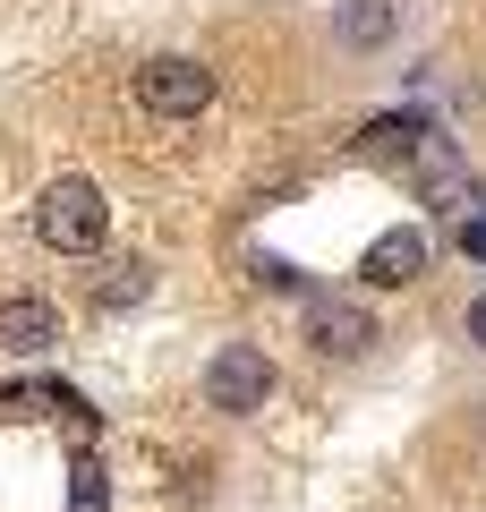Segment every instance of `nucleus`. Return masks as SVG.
Listing matches in <instances>:
<instances>
[{"label":"nucleus","instance_id":"obj_6","mask_svg":"<svg viewBox=\"0 0 486 512\" xmlns=\"http://www.w3.org/2000/svg\"><path fill=\"white\" fill-rule=\"evenodd\" d=\"M60 342V308L52 299H0V350H9V359H43V350Z\"/></svg>","mask_w":486,"mask_h":512},{"label":"nucleus","instance_id":"obj_14","mask_svg":"<svg viewBox=\"0 0 486 512\" xmlns=\"http://www.w3.org/2000/svg\"><path fill=\"white\" fill-rule=\"evenodd\" d=\"M461 333H469V342H478V350H486V291H478V299H469V316H461Z\"/></svg>","mask_w":486,"mask_h":512},{"label":"nucleus","instance_id":"obj_5","mask_svg":"<svg viewBox=\"0 0 486 512\" xmlns=\"http://www.w3.org/2000/svg\"><path fill=\"white\" fill-rule=\"evenodd\" d=\"M418 274H427V231L401 222V231H376V239H367V256H359V282H367V291H410Z\"/></svg>","mask_w":486,"mask_h":512},{"label":"nucleus","instance_id":"obj_2","mask_svg":"<svg viewBox=\"0 0 486 512\" xmlns=\"http://www.w3.org/2000/svg\"><path fill=\"white\" fill-rule=\"evenodd\" d=\"M197 393H205V410H222V419H248V410L273 402V359L256 342H222L214 359H205Z\"/></svg>","mask_w":486,"mask_h":512},{"label":"nucleus","instance_id":"obj_10","mask_svg":"<svg viewBox=\"0 0 486 512\" xmlns=\"http://www.w3.org/2000/svg\"><path fill=\"white\" fill-rule=\"evenodd\" d=\"M103 504H111V470H103V453L77 444L69 453V512H103Z\"/></svg>","mask_w":486,"mask_h":512},{"label":"nucleus","instance_id":"obj_4","mask_svg":"<svg viewBox=\"0 0 486 512\" xmlns=\"http://www.w3.org/2000/svg\"><path fill=\"white\" fill-rule=\"evenodd\" d=\"M299 333H307V350H316V359H367V350L384 342L376 316H367L359 299H324V291L299 299Z\"/></svg>","mask_w":486,"mask_h":512},{"label":"nucleus","instance_id":"obj_9","mask_svg":"<svg viewBox=\"0 0 486 512\" xmlns=\"http://www.w3.org/2000/svg\"><path fill=\"white\" fill-rule=\"evenodd\" d=\"M145 291H154V265L145 256H111L103 274H94V308H137Z\"/></svg>","mask_w":486,"mask_h":512},{"label":"nucleus","instance_id":"obj_8","mask_svg":"<svg viewBox=\"0 0 486 512\" xmlns=\"http://www.w3.org/2000/svg\"><path fill=\"white\" fill-rule=\"evenodd\" d=\"M333 35H342L350 52H376V43H393V0H342V9H333Z\"/></svg>","mask_w":486,"mask_h":512},{"label":"nucleus","instance_id":"obj_13","mask_svg":"<svg viewBox=\"0 0 486 512\" xmlns=\"http://www.w3.org/2000/svg\"><path fill=\"white\" fill-rule=\"evenodd\" d=\"M461 256H478V265H486V214H469V222H461Z\"/></svg>","mask_w":486,"mask_h":512},{"label":"nucleus","instance_id":"obj_12","mask_svg":"<svg viewBox=\"0 0 486 512\" xmlns=\"http://www.w3.org/2000/svg\"><path fill=\"white\" fill-rule=\"evenodd\" d=\"M256 282H265V291H299V299H307V274H299V265H282V256H256Z\"/></svg>","mask_w":486,"mask_h":512},{"label":"nucleus","instance_id":"obj_3","mask_svg":"<svg viewBox=\"0 0 486 512\" xmlns=\"http://www.w3.org/2000/svg\"><path fill=\"white\" fill-rule=\"evenodd\" d=\"M137 103L154 111V120H205L214 111V69L188 52H154L137 69Z\"/></svg>","mask_w":486,"mask_h":512},{"label":"nucleus","instance_id":"obj_1","mask_svg":"<svg viewBox=\"0 0 486 512\" xmlns=\"http://www.w3.org/2000/svg\"><path fill=\"white\" fill-rule=\"evenodd\" d=\"M103 231H111V205H103V188L94 180H52L35 197V239L43 248H60V256H86V248H103Z\"/></svg>","mask_w":486,"mask_h":512},{"label":"nucleus","instance_id":"obj_11","mask_svg":"<svg viewBox=\"0 0 486 512\" xmlns=\"http://www.w3.org/2000/svg\"><path fill=\"white\" fill-rule=\"evenodd\" d=\"M469 197H478V188H469L461 154H444V163H427V205H444V214H461Z\"/></svg>","mask_w":486,"mask_h":512},{"label":"nucleus","instance_id":"obj_7","mask_svg":"<svg viewBox=\"0 0 486 512\" xmlns=\"http://www.w3.org/2000/svg\"><path fill=\"white\" fill-rule=\"evenodd\" d=\"M427 137H435L427 111H384V120H367V128H359V154H367V163H410Z\"/></svg>","mask_w":486,"mask_h":512}]
</instances>
